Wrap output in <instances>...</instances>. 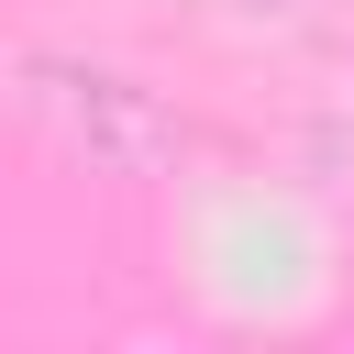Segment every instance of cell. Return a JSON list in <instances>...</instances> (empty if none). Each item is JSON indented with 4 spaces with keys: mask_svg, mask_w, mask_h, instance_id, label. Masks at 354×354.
Segmentation results:
<instances>
[{
    "mask_svg": "<svg viewBox=\"0 0 354 354\" xmlns=\"http://www.w3.org/2000/svg\"><path fill=\"white\" fill-rule=\"evenodd\" d=\"M33 111L55 122V144L88 166V177H122V188H144V177H166L177 166V111L144 88V77H122V66H33Z\"/></svg>",
    "mask_w": 354,
    "mask_h": 354,
    "instance_id": "6da1fadb",
    "label": "cell"
},
{
    "mask_svg": "<svg viewBox=\"0 0 354 354\" xmlns=\"http://www.w3.org/2000/svg\"><path fill=\"white\" fill-rule=\"evenodd\" d=\"M277 11H299V0H277Z\"/></svg>",
    "mask_w": 354,
    "mask_h": 354,
    "instance_id": "7a4b0ae2",
    "label": "cell"
}]
</instances>
